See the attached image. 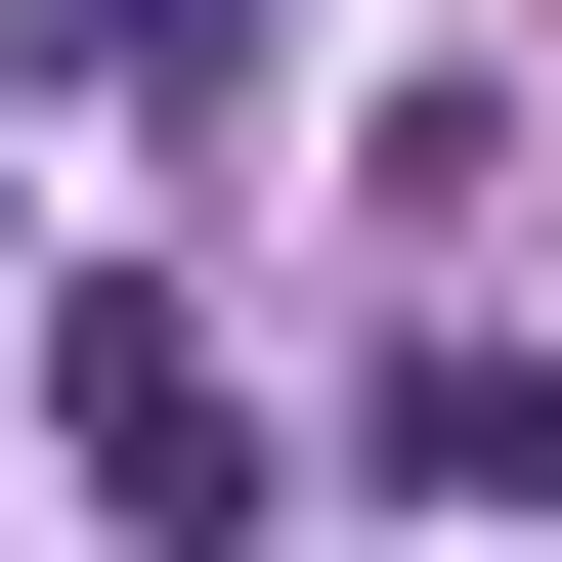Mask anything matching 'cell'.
<instances>
[{
	"label": "cell",
	"instance_id": "1",
	"mask_svg": "<svg viewBox=\"0 0 562 562\" xmlns=\"http://www.w3.org/2000/svg\"><path fill=\"white\" fill-rule=\"evenodd\" d=\"M44 432H87V519H131V562H303V519H347L260 390H216V303H173V260H44Z\"/></svg>",
	"mask_w": 562,
	"mask_h": 562
},
{
	"label": "cell",
	"instance_id": "2",
	"mask_svg": "<svg viewBox=\"0 0 562 562\" xmlns=\"http://www.w3.org/2000/svg\"><path fill=\"white\" fill-rule=\"evenodd\" d=\"M347 519H562V347L519 303H432V347L347 390Z\"/></svg>",
	"mask_w": 562,
	"mask_h": 562
},
{
	"label": "cell",
	"instance_id": "3",
	"mask_svg": "<svg viewBox=\"0 0 562 562\" xmlns=\"http://www.w3.org/2000/svg\"><path fill=\"white\" fill-rule=\"evenodd\" d=\"M260 44H303V0H87V87H260Z\"/></svg>",
	"mask_w": 562,
	"mask_h": 562
}]
</instances>
